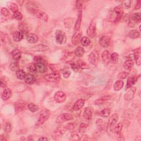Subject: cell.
<instances>
[{
  "label": "cell",
  "mask_w": 141,
  "mask_h": 141,
  "mask_svg": "<svg viewBox=\"0 0 141 141\" xmlns=\"http://www.w3.org/2000/svg\"><path fill=\"white\" fill-rule=\"evenodd\" d=\"M26 8L30 13L35 16L38 18L42 21L47 22L48 19V16L45 12H42V11L39 9L38 8H36V6L32 3L30 4L28 3L26 6Z\"/></svg>",
  "instance_id": "6da1fadb"
},
{
  "label": "cell",
  "mask_w": 141,
  "mask_h": 141,
  "mask_svg": "<svg viewBox=\"0 0 141 141\" xmlns=\"http://www.w3.org/2000/svg\"><path fill=\"white\" fill-rule=\"evenodd\" d=\"M66 130V128L64 126L61 125L58 126L56 129L52 132L51 134L52 138L55 140L60 139L65 133Z\"/></svg>",
  "instance_id": "7a4b0ae2"
},
{
  "label": "cell",
  "mask_w": 141,
  "mask_h": 141,
  "mask_svg": "<svg viewBox=\"0 0 141 141\" xmlns=\"http://www.w3.org/2000/svg\"><path fill=\"white\" fill-rule=\"evenodd\" d=\"M56 35V41L59 45H62L66 43L67 37L64 31L61 30H57L55 32Z\"/></svg>",
  "instance_id": "3957f363"
},
{
  "label": "cell",
  "mask_w": 141,
  "mask_h": 141,
  "mask_svg": "<svg viewBox=\"0 0 141 141\" xmlns=\"http://www.w3.org/2000/svg\"><path fill=\"white\" fill-rule=\"evenodd\" d=\"M118 120V115L117 114H114L110 116L109 119L108 126H107V130L109 132H112L114 131V128L116 122Z\"/></svg>",
  "instance_id": "277c9868"
},
{
  "label": "cell",
  "mask_w": 141,
  "mask_h": 141,
  "mask_svg": "<svg viewBox=\"0 0 141 141\" xmlns=\"http://www.w3.org/2000/svg\"><path fill=\"white\" fill-rule=\"evenodd\" d=\"M44 78L48 82L52 83H58L60 80L61 76L59 73L55 72L45 75Z\"/></svg>",
  "instance_id": "5b68a950"
},
{
  "label": "cell",
  "mask_w": 141,
  "mask_h": 141,
  "mask_svg": "<svg viewBox=\"0 0 141 141\" xmlns=\"http://www.w3.org/2000/svg\"><path fill=\"white\" fill-rule=\"evenodd\" d=\"M88 60L91 65L96 66L99 61V54L98 51L96 50L91 51L88 56Z\"/></svg>",
  "instance_id": "8992f818"
},
{
  "label": "cell",
  "mask_w": 141,
  "mask_h": 141,
  "mask_svg": "<svg viewBox=\"0 0 141 141\" xmlns=\"http://www.w3.org/2000/svg\"><path fill=\"white\" fill-rule=\"evenodd\" d=\"M50 115V113L48 110H44L41 111L38 120L37 124L39 125L43 124L44 122L49 118Z\"/></svg>",
  "instance_id": "52a82bcc"
},
{
  "label": "cell",
  "mask_w": 141,
  "mask_h": 141,
  "mask_svg": "<svg viewBox=\"0 0 141 141\" xmlns=\"http://www.w3.org/2000/svg\"><path fill=\"white\" fill-rule=\"evenodd\" d=\"M73 119V118L71 114L69 113H63L62 114H60L57 118L56 122L57 124H61Z\"/></svg>",
  "instance_id": "ba28073f"
},
{
  "label": "cell",
  "mask_w": 141,
  "mask_h": 141,
  "mask_svg": "<svg viewBox=\"0 0 141 141\" xmlns=\"http://www.w3.org/2000/svg\"><path fill=\"white\" fill-rule=\"evenodd\" d=\"M114 12L116 17L114 20V23H117L120 21L124 14V9L121 6H118L114 8Z\"/></svg>",
  "instance_id": "9c48e42d"
},
{
  "label": "cell",
  "mask_w": 141,
  "mask_h": 141,
  "mask_svg": "<svg viewBox=\"0 0 141 141\" xmlns=\"http://www.w3.org/2000/svg\"><path fill=\"white\" fill-rule=\"evenodd\" d=\"M87 34L90 38H93L96 34V23L91 21L87 30Z\"/></svg>",
  "instance_id": "30bf717a"
},
{
  "label": "cell",
  "mask_w": 141,
  "mask_h": 141,
  "mask_svg": "<svg viewBox=\"0 0 141 141\" xmlns=\"http://www.w3.org/2000/svg\"><path fill=\"white\" fill-rule=\"evenodd\" d=\"M141 20V15L139 13H133L129 19V26L130 27H133L134 24L140 22Z\"/></svg>",
  "instance_id": "8fae6325"
},
{
  "label": "cell",
  "mask_w": 141,
  "mask_h": 141,
  "mask_svg": "<svg viewBox=\"0 0 141 141\" xmlns=\"http://www.w3.org/2000/svg\"><path fill=\"white\" fill-rule=\"evenodd\" d=\"M54 99L59 103H62L66 99V95L62 91H58L54 95Z\"/></svg>",
  "instance_id": "7c38bea8"
},
{
  "label": "cell",
  "mask_w": 141,
  "mask_h": 141,
  "mask_svg": "<svg viewBox=\"0 0 141 141\" xmlns=\"http://www.w3.org/2000/svg\"><path fill=\"white\" fill-rule=\"evenodd\" d=\"M110 42H111V39L108 36L104 35L101 37L99 39V42L101 46L104 48H107L109 47Z\"/></svg>",
  "instance_id": "4fadbf2b"
},
{
  "label": "cell",
  "mask_w": 141,
  "mask_h": 141,
  "mask_svg": "<svg viewBox=\"0 0 141 141\" xmlns=\"http://www.w3.org/2000/svg\"><path fill=\"white\" fill-rule=\"evenodd\" d=\"M93 108L92 107H87L84 109L83 113V118L87 120H90L92 118Z\"/></svg>",
  "instance_id": "5bb4252c"
},
{
  "label": "cell",
  "mask_w": 141,
  "mask_h": 141,
  "mask_svg": "<svg viewBox=\"0 0 141 141\" xmlns=\"http://www.w3.org/2000/svg\"><path fill=\"white\" fill-rule=\"evenodd\" d=\"M136 91V88L135 87H131L127 92L124 95L125 99L127 101L131 100L134 98Z\"/></svg>",
  "instance_id": "9a60e30c"
},
{
  "label": "cell",
  "mask_w": 141,
  "mask_h": 141,
  "mask_svg": "<svg viewBox=\"0 0 141 141\" xmlns=\"http://www.w3.org/2000/svg\"><path fill=\"white\" fill-rule=\"evenodd\" d=\"M31 50L36 52H45L49 50V47L45 45L39 44L33 46L31 48Z\"/></svg>",
  "instance_id": "2e32d148"
},
{
  "label": "cell",
  "mask_w": 141,
  "mask_h": 141,
  "mask_svg": "<svg viewBox=\"0 0 141 141\" xmlns=\"http://www.w3.org/2000/svg\"><path fill=\"white\" fill-rule=\"evenodd\" d=\"M111 96L110 95H106V96H102L99 99H98L94 101V104L96 105H103L104 104L106 103L108 100H109L110 99H111Z\"/></svg>",
  "instance_id": "e0dca14e"
},
{
  "label": "cell",
  "mask_w": 141,
  "mask_h": 141,
  "mask_svg": "<svg viewBox=\"0 0 141 141\" xmlns=\"http://www.w3.org/2000/svg\"><path fill=\"white\" fill-rule=\"evenodd\" d=\"M82 12L79 11L78 18L75 23V30H76V32H78L79 30H80L81 23H82Z\"/></svg>",
  "instance_id": "ac0fdd59"
},
{
  "label": "cell",
  "mask_w": 141,
  "mask_h": 141,
  "mask_svg": "<svg viewBox=\"0 0 141 141\" xmlns=\"http://www.w3.org/2000/svg\"><path fill=\"white\" fill-rule=\"evenodd\" d=\"M76 56L74 52H67L65 54L62 60L64 61L65 62H72V61L75 59Z\"/></svg>",
  "instance_id": "d6986e66"
},
{
  "label": "cell",
  "mask_w": 141,
  "mask_h": 141,
  "mask_svg": "<svg viewBox=\"0 0 141 141\" xmlns=\"http://www.w3.org/2000/svg\"><path fill=\"white\" fill-rule=\"evenodd\" d=\"M38 35L34 33H30L27 35V40L30 44H35L38 41Z\"/></svg>",
  "instance_id": "ffe728a7"
},
{
  "label": "cell",
  "mask_w": 141,
  "mask_h": 141,
  "mask_svg": "<svg viewBox=\"0 0 141 141\" xmlns=\"http://www.w3.org/2000/svg\"><path fill=\"white\" fill-rule=\"evenodd\" d=\"M82 36V33L80 32H76L72 36V42L73 45H76L78 44V42H79V40H81V38Z\"/></svg>",
  "instance_id": "44dd1931"
},
{
  "label": "cell",
  "mask_w": 141,
  "mask_h": 141,
  "mask_svg": "<svg viewBox=\"0 0 141 141\" xmlns=\"http://www.w3.org/2000/svg\"><path fill=\"white\" fill-rule=\"evenodd\" d=\"M137 79L138 78L136 76H133V77H130L128 78L127 81L126 89L127 90L128 89H130L131 87H132L137 81Z\"/></svg>",
  "instance_id": "7402d4cb"
},
{
  "label": "cell",
  "mask_w": 141,
  "mask_h": 141,
  "mask_svg": "<svg viewBox=\"0 0 141 141\" xmlns=\"http://www.w3.org/2000/svg\"><path fill=\"white\" fill-rule=\"evenodd\" d=\"M84 103L85 101L83 99H79L74 104L72 109L74 110V111H78V110L83 108L84 105Z\"/></svg>",
  "instance_id": "603a6c76"
},
{
  "label": "cell",
  "mask_w": 141,
  "mask_h": 141,
  "mask_svg": "<svg viewBox=\"0 0 141 141\" xmlns=\"http://www.w3.org/2000/svg\"><path fill=\"white\" fill-rule=\"evenodd\" d=\"M110 55L109 52L107 50L104 51L101 55V57L104 64L108 65L110 61Z\"/></svg>",
  "instance_id": "cb8c5ba5"
},
{
  "label": "cell",
  "mask_w": 141,
  "mask_h": 141,
  "mask_svg": "<svg viewBox=\"0 0 141 141\" xmlns=\"http://www.w3.org/2000/svg\"><path fill=\"white\" fill-rule=\"evenodd\" d=\"M12 95V91L9 88H5L3 91L1 98L3 101H6L9 99Z\"/></svg>",
  "instance_id": "d4e9b609"
},
{
  "label": "cell",
  "mask_w": 141,
  "mask_h": 141,
  "mask_svg": "<svg viewBox=\"0 0 141 141\" xmlns=\"http://www.w3.org/2000/svg\"><path fill=\"white\" fill-rule=\"evenodd\" d=\"M37 68V71H38L40 73H45L47 71V66L45 65V62L41 63H36L35 64Z\"/></svg>",
  "instance_id": "484cf974"
},
{
  "label": "cell",
  "mask_w": 141,
  "mask_h": 141,
  "mask_svg": "<svg viewBox=\"0 0 141 141\" xmlns=\"http://www.w3.org/2000/svg\"><path fill=\"white\" fill-rule=\"evenodd\" d=\"M25 103L22 101H18L15 104V109L17 113H20L23 111L25 108Z\"/></svg>",
  "instance_id": "4316f807"
},
{
  "label": "cell",
  "mask_w": 141,
  "mask_h": 141,
  "mask_svg": "<svg viewBox=\"0 0 141 141\" xmlns=\"http://www.w3.org/2000/svg\"><path fill=\"white\" fill-rule=\"evenodd\" d=\"M19 29L20 32L23 34H27L29 32V27L25 23H22L19 25Z\"/></svg>",
  "instance_id": "83f0119b"
},
{
  "label": "cell",
  "mask_w": 141,
  "mask_h": 141,
  "mask_svg": "<svg viewBox=\"0 0 141 141\" xmlns=\"http://www.w3.org/2000/svg\"><path fill=\"white\" fill-rule=\"evenodd\" d=\"M84 53H85L84 49L81 46L77 47L74 51V54H75L76 56L78 57H82L84 55Z\"/></svg>",
  "instance_id": "f1b7e54d"
},
{
  "label": "cell",
  "mask_w": 141,
  "mask_h": 141,
  "mask_svg": "<svg viewBox=\"0 0 141 141\" xmlns=\"http://www.w3.org/2000/svg\"><path fill=\"white\" fill-rule=\"evenodd\" d=\"M23 38V34L20 31H16L13 34V39L16 41H20Z\"/></svg>",
  "instance_id": "f546056e"
},
{
  "label": "cell",
  "mask_w": 141,
  "mask_h": 141,
  "mask_svg": "<svg viewBox=\"0 0 141 141\" xmlns=\"http://www.w3.org/2000/svg\"><path fill=\"white\" fill-rule=\"evenodd\" d=\"M128 35L130 38L134 39L138 38L140 36V34L137 30L134 29L130 31V32L128 34Z\"/></svg>",
  "instance_id": "4dcf8cb0"
},
{
  "label": "cell",
  "mask_w": 141,
  "mask_h": 141,
  "mask_svg": "<svg viewBox=\"0 0 141 141\" xmlns=\"http://www.w3.org/2000/svg\"><path fill=\"white\" fill-rule=\"evenodd\" d=\"M124 82L123 81L121 80H118L115 83L114 85V89L115 91H119L124 87Z\"/></svg>",
  "instance_id": "1f68e13d"
},
{
  "label": "cell",
  "mask_w": 141,
  "mask_h": 141,
  "mask_svg": "<svg viewBox=\"0 0 141 141\" xmlns=\"http://www.w3.org/2000/svg\"><path fill=\"white\" fill-rule=\"evenodd\" d=\"M25 82L28 84H32L35 81V78L34 76L31 74H27L26 77L25 78Z\"/></svg>",
  "instance_id": "d6a6232c"
},
{
  "label": "cell",
  "mask_w": 141,
  "mask_h": 141,
  "mask_svg": "<svg viewBox=\"0 0 141 141\" xmlns=\"http://www.w3.org/2000/svg\"><path fill=\"white\" fill-rule=\"evenodd\" d=\"M111 111H110V109L108 108H105L101 110V111L98 113V115H99L103 118H108V116L110 115Z\"/></svg>",
  "instance_id": "836d02e7"
},
{
  "label": "cell",
  "mask_w": 141,
  "mask_h": 141,
  "mask_svg": "<svg viewBox=\"0 0 141 141\" xmlns=\"http://www.w3.org/2000/svg\"><path fill=\"white\" fill-rule=\"evenodd\" d=\"M26 76H27V73L23 70H19L16 72L17 78L20 79V80H23V79H25Z\"/></svg>",
  "instance_id": "e575fe53"
},
{
  "label": "cell",
  "mask_w": 141,
  "mask_h": 141,
  "mask_svg": "<svg viewBox=\"0 0 141 141\" xmlns=\"http://www.w3.org/2000/svg\"><path fill=\"white\" fill-rule=\"evenodd\" d=\"M11 54L13 59L16 61L20 60L21 57V52L18 49H15L13 51H12Z\"/></svg>",
  "instance_id": "d590c367"
},
{
  "label": "cell",
  "mask_w": 141,
  "mask_h": 141,
  "mask_svg": "<svg viewBox=\"0 0 141 141\" xmlns=\"http://www.w3.org/2000/svg\"><path fill=\"white\" fill-rule=\"evenodd\" d=\"M73 22V18L71 17L66 18L64 20V25L65 27L67 28H70L72 27V25Z\"/></svg>",
  "instance_id": "8d00e7d4"
},
{
  "label": "cell",
  "mask_w": 141,
  "mask_h": 141,
  "mask_svg": "<svg viewBox=\"0 0 141 141\" xmlns=\"http://www.w3.org/2000/svg\"><path fill=\"white\" fill-rule=\"evenodd\" d=\"M133 65H134L133 61L131 60H128L126 61L124 66L125 70L129 71V70H131V69L132 68Z\"/></svg>",
  "instance_id": "74e56055"
},
{
  "label": "cell",
  "mask_w": 141,
  "mask_h": 141,
  "mask_svg": "<svg viewBox=\"0 0 141 141\" xmlns=\"http://www.w3.org/2000/svg\"><path fill=\"white\" fill-rule=\"evenodd\" d=\"M27 70L30 72L34 73V72H36V71H37L36 66L35 64H34V63L29 64L27 66Z\"/></svg>",
  "instance_id": "f35d334b"
},
{
  "label": "cell",
  "mask_w": 141,
  "mask_h": 141,
  "mask_svg": "<svg viewBox=\"0 0 141 141\" xmlns=\"http://www.w3.org/2000/svg\"><path fill=\"white\" fill-rule=\"evenodd\" d=\"M80 41H81V44L83 46H88L91 42L90 40L88 37H87V36H84V37L82 38Z\"/></svg>",
  "instance_id": "ab89813d"
},
{
  "label": "cell",
  "mask_w": 141,
  "mask_h": 141,
  "mask_svg": "<svg viewBox=\"0 0 141 141\" xmlns=\"http://www.w3.org/2000/svg\"><path fill=\"white\" fill-rule=\"evenodd\" d=\"M28 108L30 111L33 113L39 110V106L34 103H30L29 104H28Z\"/></svg>",
  "instance_id": "60d3db41"
},
{
  "label": "cell",
  "mask_w": 141,
  "mask_h": 141,
  "mask_svg": "<svg viewBox=\"0 0 141 141\" xmlns=\"http://www.w3.org/2000/svg\"><path fill=\"white\" fill-rule=\"evenodd\" d=\"M119 56L118 53L114 52L113 53L111 56H110V60H111L113 63L114 64H117L119 61Z\"/></svg>",
  "instance_id": "b9f144b4"
},
{
  "label": "cell",
  "mask_w": 141,
  "mask_h": 141,
  "mask_svg": "<svg viewBox=\"0 0 141 141\" xmlns=\"http://www.w3.org/2000/svg\"><path fill=\"white\" fill-rule=\"evenodd\" d=\"M134 59H135L136 62L137 66H139L141 64V60H140V51L138 52L137 51V52H135L134 54Z\"/></svg>",
  "instance_id": "7bdbcfd3"
},
{
  "label": "cell",
  "mask_w": 141,
  "mask_h": 141,
  "mask_svg": "<svg viewBox=\"0 0 141 141\" xmlns=\"http://www.w3.org/2000/svg\"><path fill=\"white\" fill-rule=\"evenodd\" d=\"M9 68L11 71H17L18 70H19V65L18 63L16 61H14V62H11V64L9 65Z\"/></svg>",
  "instance_id": "ee69618b"
},
{
  "label": "cell",
  "mask_w": 141,
  "mask_h": 141,
  "mask_svg": "<svg viewBox=\"0 0 141 141\" xmlns=\"http://www.w3.org/2000/svg\"><path fill=\"white\" fill-rule=\"evenodd\" d=\"M96 125L97 126L99 127V129L101 131L103 130V129H104V128L105 127V123L104 122V121L101 120V119H99L96 122Z\"/></svg>",
  "instance_id": "f6af8a7d"
},
{
  "label": "cell",
  "mask_w": 141,
  "mask_h": 141,
  "mask_svg": "<svg viewBox=\"0 0 141 141\" xmlns=\"http://www.w3.org/2000/svg\"><path fill=\"white\" fill-rule=\"evenodd\" d=\"M8 6L9 8L13 12H14V13H15V12H18V6L17 5L14 3H13V2H9L8 3Z\"/></svg>",
  "instance_id": "bcb514c9"
},
{
  "label": "cell",
  "mask_w": 141,
  "mask_h": 141,
  "mask_svg": "<svg viewBox=\"0 0 141 141\" xmlns=\"http://www.w3.org/2000/svg\"><path fill=\"white\" fill-rule=\"evenodd\" d=\"M122 127H123V124H122V122H119V124L116 125L115 127H114V132L116 133H120L122 129Z\"/></svg>",
  "instance_id": "7dc6e473"
},
{
  "label": "cell",
  "mask_w": 141,
  "mask_h": 141,
  "mask_svg": "<svg viewBox=\"0 0 141 141\" xmlns=\"http://www.w3.org/2000/svg\"><path fill=\"white\" fill-rule=\"evenodd\" d=\"M13 18H14V19H16L17 21H21L23 19V16L21 12L18 11V12L14 13L13 16Z\"/></svg>",
  "instance_id": "c3c4849f"
},
{
  "label": "cell",
  "mask_w": 141,
  "mask_h": 141,
  "mask_svg": "<svg viewBox=\"0 0 141 141\" xmlns=\"http://www.w3.org/2000/svg\"><path fill=\"white\" fill-rule=\"evenodd\" d=\"M77 63L78 64L79 66H80L81 69H88L89 67L87 65V64L85 63L84 61H83L82 60H79Z\"/></svg>",
  "instance_id": "681fc988"
},
{
  "label": "cell",
  "mask_w": 141,
  "mask_h": 141,
  "mask_svg": "<svg viewBox=\"0 0 141 141\" xmlns=\"http://www.w3.org/2000/svg\"><path fill=\"white\" fill-rule=\"evenodd\" d=\"M71 65L72 69L75 71H78L80 70V69H81L80 66H79V65H78V63L72 62V63H71Z\"/></svg>",
  "instance_id": "f907efd6"
},
{
  "label": "cell",
  "mask_w": 141,
  "mask_h": 141,
  "mask_svg": "<svg viewBox=\"0 0 141 141\" xmlns=\"http://www.w3.org/2000/svg\"><path fill=\"white\" fill-rule=\"evenodd\" d=\"M1 14L4 17H8L10 14L8 9L5 7L2 8L1 11Z\"/></svg>",
  "instance_id": "816d5d0a"
},
{
  "label": "cell",
  "mask_w": 141,
  "mask_h": 141,
  "mask_svg": "<svg viewBox=\"0 0 141 141\" xmlns=\"http://www.w3.org/2000/svg\"><path fill=\"white\" fill-rule=\"evenodd\" d=\"M34 61L36 63H41V62H45V60L41 57V56H35L34 58Z\"/></svg>",
  "instance_id": "f5cc1de1"
},
{
  "label": "cell",
  "mask_w": 141,
  "mask_h": 141,
  "mask_svg": "<svg viewBox=\"0 0 141 141\" xmlns=\"http://www.w3.org/2000/svg\"><path fill=\"white\" fill-rule=\"evenodd\" d=\"M127 75H128V73L126 72H122L118 75V78L121 79H124L127 77Z\"/></svg>",
  "instance_id": "db71d44e"
},
{
  "label": "cell",
  "mask_w": 141,
  "mask_h": 141,
  "mask_svg": "<svg viewBox=\"0 0 141 141\" xmlns=\"http://www.w3.org/2000/svg\"><path fill=\"white\" fill-rule=\"evenodd\" d=\"M76 8L78 10V12L79 11H82V8H83V4L82 1H77L76 2Z\"/></svg>",
  "instance_id": "11a10c76"
},
{
  "label": "cell",
  "mask_w": 141,
  "mask_h": 141,
  "mask_svg": "<svg viewBox=\"0 0 141 141\" xmlns=\"http://www.w3.org/2000/svg\"><path fill=\"white\" fill-rule=\"evenodd\" d=\"M4 130L6 132H7V133L11 132L12 130V125L10 122H7V123L6 124L5 127H4Z\"/></svg>",
  "instance_id": "9f6ffc18"
},
{
  "label": "cell",
  "mask_w": 141,
  "mask_h": 141,
  "mask_svg": "<svg viewBox=\"0 0 141 141\" xmlns=\"http://www.w3.org/2000/svg\"><path fill=\"white\" fill-rule=\"evenodd\" d=\"M87 127V125L86 124H85L84 123H82L80 125V127H79V131L81 133H83L85 131V130H86Z\"/></svg>",
  "instance_id": "6f0895ef"
},
{
  "label": "cell",
  "mask_w": 141,
  "mask_h": 141,
  "mask_svg": "<svg viewBox=\"0 0 141 141\" xmlns=\"http://www.w3.org/2000/svg\"><path fill=\"white\" fill-rule=\"evenodd\" d=\"M71 74V73L69 70H65L63 72V76L65 78H67L70 77Z\"/></svg>",
  "instance_id": "680465c9"
},
{
  "label": "cell",
  "mask_w": 141,
  "mask_h": 141,
  "mask_svg": "<svg viewBox=\"0 0 141 141\" xmlns=\"http://www.w3.org/2000/svg\"><path fill=\"white\" fill-rule=\"evenodd\" d=\"M66 130H72L73 129H74L75 125H73V123H69L66 126Z\"/></svg>",
  "instance_id": "91938a15"
},
{
  "label": "cell",
  "mask_w": 141,
  "mask_h": 141,
  "mask_svg": "<svg viewBox=\"0 0 141 141\" xmlns=\"http://www.w3.org/2000/svg\"><path fill=\"white\" fill-rule=\"evenodd\" d=\"M123 4L126 8H130L131 4V1L128 0V1H125L123 2Z\"/></svg>",
  "instance_id": "94428289"
},
{
  "label": "cell",
  "mask_w": 141,
  "mask_h": 141,
  "mask_svg": "<svg viewBox=\"0 0 141 141\" xmlns=\"http://www.w3.org/2000/svg\"><path fill=\"white\" fill-rule=\"evenodd\" d=\"M140 7H141V1H140V0H138V1L136 3L135 7H134V9H136V10L139 9H140Z\"/></svg>",
  "instance_id": "6125c7cd"
},
{
  "label": "cell",
  "mask_w": 141,
  "mask_h": 141,
  "mask_svg": "<svg viewBox=\"0 0 141 141\" xmlns=\"http://www.w3.org/2000/svg\"><path fill=\"white\" fill-rule=\"evenodd\" d=\"M6 85H7V83L5 81L4 79H3L2 78L1 79V87L2 88H4Z\"/></svg>",
  "instance_id": "be15d7a7"
},
{
  "label": "cell",
  "mask_w": 141,
  "mask_h": 141,
  "mask_svg": "<svg viewBox=\"0 0 141 141\" xmlns=\"http://www.w3.org/2000/svg\"><path fill=\"white\" fill-rule=\"evenodd\" d=\"M48 139L46 137H42L38 139V140H48Z\"/></svg>",
  "instance_id": "e7e4bbea"
},
{
  "label": "cell",
  "mask_w": 141,
  "mask_h": 141,
  "mask_svg": "<svg viewBox=\"0 0 141 141\" xmlns=\"http://www.w3.org/2000/svg\"><path fill=\"white\" fill-rule=\"evenodd\" d=\"M0 140H1V141L7 140V139H6L5 138V137H4L3 135H1V137H0Z\"/></svg>",
  "instance_id": "03108f58"
},
{
  "label": "cell",
  "mask_w": 141,
  "mask_h": 141,
  "mask_svg": "<svg viewBox=\"0 0 141 141\" xmlns=\"http://www.w3.org/2000/svg\"><path fill=\"white\" fill-rule=\"evenodd\" d=\"M17 2H18V3H20V4L22 5V4H23V3L24 2V1H17Z\"/></svg>",
  "instance_id": "003e7915"
}]
</instances>
